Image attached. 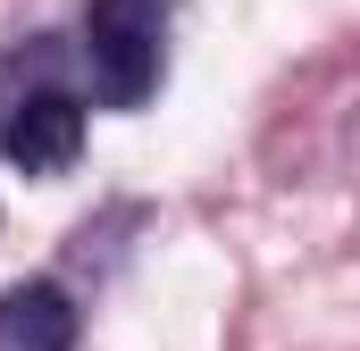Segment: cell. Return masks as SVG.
<instances>
[{
    "instance_id": "obj_1",
    "label": "cell",
    "mask_w": 360,
    "mask_h": 351,
    "mask_svg": "<svg viewBox=\"0 0 360 351\" xmlns=\"http://www.w3.org/2000/svg\"><path fill=\"white\" fill-rule=\"evenodd\" d=\"M84 151V100L59 84V51L34 42L25 59L0 67V159L25 176H59Z\"/></svg>"
},
{
    "instance_id": "obj_2",
    "label": "cell",
    "mask_w": 360,
    "mask_h": 351,
    "mask_svg": "<svg viewBox=\"0 0 360 351\" xmlns=\"http://www.w3.org/2000/svg\"><path fill=\"white\" fill-rule=\"evenodd\" d=\"M76 59L101 109H143L168 67V0H92Z\"/></svg>"
},
{
    "instance_id": "obj_3",
    "label": "cell",
    "mask_w": 360,
    "mask_h": 351,
    "mask_svg": "<svg viewBox=\"0 0 360 351\" xmlns=\"http://www.w3.org/2000/svg\"><path fill=\"white\" fill-rule=\"evenodd\" d=\"M0 351H76V301L51 276L8 284L0 293Z\"/></svg>"
}]
</instances>
